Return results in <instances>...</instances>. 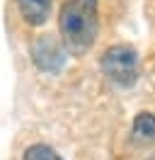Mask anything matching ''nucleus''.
<instances>
[{"label": "nucleus", "mask_w": 155, "mask_h": 160, "mask_svg": "<svg viewBox=\"0 0 155 160\" xmlns=\"http://www.w3.org/2000/svg\"><path fill=\"white\" fill-rule=\"evenodd\" d=\"M99 17H97V0H66L58 17V29L68 49L87 51L95 44Z\"/></svg>", "instance_id": "obj_1"}, {"label": "nucleus", "mask_w": 155, "mask_h": 160, "mask_svg": "<svg viewBox=\"0 0 155 160\" xmlns=\"http://www.w3.org/2000/svg\"><path fill=\"white\" fill-rule=\"evenodd\" d=\"M102 70L112 82H116L119 88H131L138 80V53L126 44H116L109 46L102 56Z\"/></svg>", "instance_id": "obj_2"}, {"label": "nucleus", "mask_w": 155, "mask_h": 160, "mask_svg": "<svg viewBox=\"0 0 155 160\" xmlns=\"http://www.w3.org/2000/svg\"><path fill=\"white\" fill-rule=\"evenodd\" d=\"M32 58H34L39 70L56 73V70L63 66V51H61L56 39H51L48 34H44V37H39V39L32 44Z\"/></svg>", "instance_id": "obj_3"}, {"label": "nucleus", "mask_w": 155, "mask_h": 160, "mask_svg": "<svg viewBox=\"0 0 155 160\" xmlns=\"http://www.w3.org/2000/svg\"><path fill=\"white\" fill-rule=\"evenodd\" d=\"M17 8H19V15L24 17V22L39 27L48 20L53 0H17Z\"/></svg>", "instance_id": "obj_4"}, {"label": "nucleus", "mask_w": 155, "mask_h": 160, "mask_svg": "<svg viewBox=\"0 0 155 160\" xmlns=\"http://www.w3.org/2000/svg\"><path fill=\"white\" fill-rule=\"evenodd\" d=\"M133 133L141 141H155V114L143 112L133 119Z\"/></svg>", "instance_id": "obj_5"}, {"label": "nucleus", "mask_w": 155, "mask_h": 160, "mask_svg": "<svg viewBox=\"0 0 155 160\" xmlns=\"http://www.w3.org/2000/svg\"><path fill=\"white\" fill-rule=\"evenodd\" d=\"M22 160H63V158L53 148H48L44 143H37V146H29L27 148V153H24Z\"/></svg>", "instance_id": "obj_6"}]
</instances>
